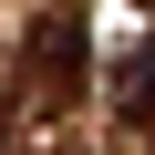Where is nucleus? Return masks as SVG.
<instances>
[{
	"label": "nucleus",
	"instance_id": "nucleus-3",
	"mask_svg": "<svg viewBox=\"0 0 155 155\" xmlns=\"http://www.w3.org/2000/svg\"><path fill=\"white\" fill-rule=\"evenodd\" d=\"M0 145H11V114H0Z\"/></svg>",
	"mask_w": 155,
	"mask_h": 155
},
{
	"label": "nucleus",
	"instance_id": "nucleus-2",
	"mask_svg": "<svg viewBox=\"0 0 155 155\" xmlns=\"http://www.w3.org/2000/svg\"><path fill=\"white\" fill-rule=\"evenodd\" d=\"M114 104H124V124H155V41H134L114 62Z\"/></svg>",
	"mask_w": 155,
	"mask_h": 155
},
{
	"label": "nucleus",
	"instance_id": "nucleus-1",
	"mask_svg": "<svg viewBox=\"0 0 155 155\" xmlns=\"http://www.w3.org/2000/svg\"><path fill=\"white\" fill-rule=\"evenodd\" d=\"M21 93H31V114H72L93 93V31H83V0H52V11L31 21V41H21Z\"/></svg>",
	"mask_w": 155,
	"mask_h": 155
}]
</instances>
